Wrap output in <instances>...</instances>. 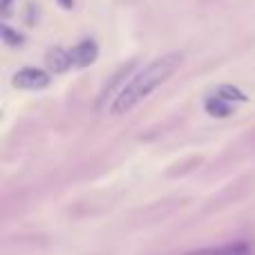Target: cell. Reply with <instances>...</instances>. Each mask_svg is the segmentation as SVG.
<instances>
[{
  "instance_id": "cell-1",
  "label": "cell",
  "mask_w": 255,
  "mask_h": 255,
  "mask_svg": "<svg viewBox=\"0 0 255 255\" xmlns=\"http://www.w3.org/2000/svg\"><path fill=\"white\" fill-rule=\"evenodd\" d=\"M184 63V56L179 52H170V54H163V56L154 58L152 63L139 70L130 81L124 85L119 94L112 99V106H110V115L121 117L126 112L134 110L141 101L150 97L157 88H161L172 74L181 67Z\"/></svg>"
},
{
  "instance_id": "cell-2",
  "label": "cell",
  "mask_w": 255,
  "mask_h": 255,
  "mask_svg": "<svg viewBox=\"0 0 255 255\" xmlns=\"http://www.w3.org/2000/svg\"><path fill=\"white\" fill-rule=\"evenodd\" d=\"M11 83L20 90H45L52 83V76H49V72L38 70V67H22L13 74Z\"/></svg>"
},
{
  "instance_id": "cell-3",
  "label": "cell",
  "mask_w": 255,
  "mask_h": 255,
  "mask_svg": "<svg viewBox=\"0 0 255 255\" xmlns=\"http://www.w3.org/2000/svg\"><path fill=\"white\" fill-rule=\"evenodd\" d=\"M70 56H72V67L76 70H83V67H90L94 61L99 58V45L94 38H83L70 47Z\"/></svg>"
},
{
  "instance_id": "cell-4",
  "label": "cell",
  "mask_w": 255,
  "mask_h": 255,
  "mask_svg": "<svg viewBox=\"0 0 255 255\" xmlns=\"http://www.w3.org/2000/svg\"><path fill=\"white\" fill-rule=\"evenodd\" d=\"M45 61H47L49 72H54V74H63V72L72 70L70 49H65V47H52L47 52V56H45Z\"/></svg>"
},
{
  "instance_id": "cell-5",
  "label": "cell",
  "mask_w": 255,
  "mask_h": 255,
  "mask_svg": "<svg viewBox=\"0 0 255 255\" xmlns=\"http://www.w3.org/2000/svg\"><path fill=\"white\" fill-rule=\"evenodd\" d=\"M204 108H206L208 115H211V117H217V119H226V117L233 115V103H229L226 99L217 97V94L208 97L206 103H204Z\"/></svg>"
},
{
  "instance_id": "cell-6",
  "label": "cell",
  "mask_w": 255,
  "mask_h": 255,
  "mask_svg": "<svg viewBox=\"0 0 255 255\" xmlns=\"http://www.w3.org/2000/svg\"><path fill=\"white\" fill-rule=\"evenodd\" d=\"M188 255H249V244L244 242H235V244H224L217 249H199Z\"/></svg>"
},
{
  "instance_id": "cell-7",
  "label": "cell",
  "mask_w": 255,
  "mask_h": 255,
  "mask_svg": "<svg viewBox=\"0 0 255 255\" xmlns=\"http://www.w3.org/2000/svg\"><path fill=\"white\" fill-rule=\"evenodd\" d=\"M0 38H2V43L9 45V47H18V45L25 43V36H22L20 31H16L13 27H9L7 22L0 25Z\"/></svg>"
},
{
  "instance_id": "cell-8",
  "label": "cell",
  "mask_w": 255,
  "mask_h": 255,
  "mask_svg": "<svg viewBox=\"0 0 255 255\" xmlns=\"http://www.w3.org/2000/svg\"><path fill=\"white\" fill-rule=\"evenodd\" d=\"M215 94L222 99H226L229 103H244L247 101V94H244L240 88H235V85H220Z\"/></svg>"
},
{
  "instance_id": "cell-9",
  "label": "cell",
  "mask_w": 255,
  "mask_h": 255,
  "mask_svg": "<svg viewBox=\"0 0 255 255\" xmlns=\"http://www.w3.org/2000/svg\"><path fill=\"white\" fill-rule=\"evenodd\" d=\"M11 4H13V0H0V11H2V16H9Z\"/></svg>"
},
{
  "instance_id": "cell-10",
  "label": "cell",
  "mask_w": 255,
  "mask_h": 255,
  "mask_svg": "<svg viewBox=\"0 0 255 255\" xmlns=\"http://www.w3.org/2000/svg\"><path fill=\"white\" fill-rule=\"evenodd\" d=\"M56 2L61 4L63 9H72V7H74V0H56Z\"/></svg>"
}]
</instances>
